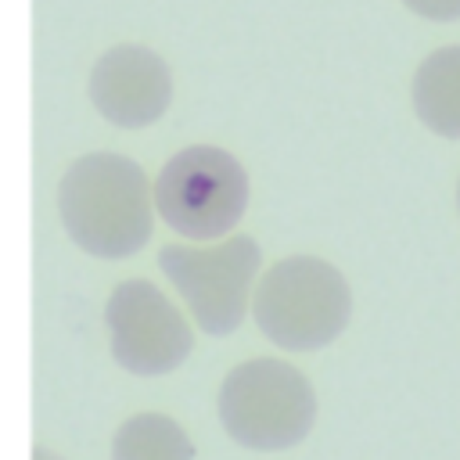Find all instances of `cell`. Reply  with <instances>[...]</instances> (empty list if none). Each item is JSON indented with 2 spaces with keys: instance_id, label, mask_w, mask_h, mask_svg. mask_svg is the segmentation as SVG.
<instances>
[{
  "instance_id": "8fae6325",
  "label": "cell",
  "mask_w": 460,
  "mask_h": 460,
  "mask_svg": "<svg viewBox=\"0 0 460 460\" xmlns=\"http://www.w3.org/2000/svg\"><path fill=\"white\" fill-rule=\"evenodd\" d=\"M32 460H65V456H58V453L47 449V446H32Z\"/></svg>"
},
{
  "instance_id": "7c38bea8",
  "label": "cell",
  "mask_w": 460,
  "mask_h": 460,
  "mask_svg": "<svg viewBox=\"0 0 460 460\" xmlns=\"http://www.w3.org/2000/svg\"><path fill=\"white\" fill-rule=\"evenodd\" d=\"M456 208H460V183H456Z\"/></svg>"
},
{
  "instance_id": "8992f818",
  "label": "cell",
  "mask_w": 460,
  "mask_h": 460,
  "mask_svg": "<svg viewBox=\"0 0 460 460\" xmlns=\"http://www.w3.org/2000/svg\"><path fill=\"white\" fill-rule=\"evenodd\" d=\"M111 356L137 377L176 370L194 349L190 320L151 280H122L104 302Z\"/></svg>"
},
{
  "instance_id": "7a4b0ae2",
  "label": "cell",
  "mask_w": 460,
  "mask_h": 460,
  "mask_svg": "<svg viewBox=\"0 0 460 460\" xmlns=\"http://www.w3.org/2000/svg\"><path fill=\"white\" fill-rule=\"evenodd\" d=\"M252 316L277 349L316 352L349 327L352 291L327 259L288 255L259 277Z\"/></svg>"
},
{
  "instance_id": "277c9868",
  "label": "cell",
  "mask_w": 460,
  "mask_h": 460,
  "mask_svg": "<svg viewBox=\"0 0 460 460\" xmlns=\"http://www.w3.org/2000/svg\"><path fill=\"white\" fill-rule=\"evenodd\" d=\"M155 208L187 241L226 237L248 208V172L230 151L190 144L162 165Z\"/></svg>"
},
{
  "instance_id": "6da1fadb",
  "label": "cell",
  "mask_w": 460,
  "mask_h": 460,
  "mask_svg": "<svg viewBox=\"0 0 460 460\" xmlns=\"http://www.w3.org/2000/svg\"><path fill=\"white\" fill-rule=\"evenodd\" d=\"M155 183L147 172L115 151L75 158L58 183V216L65 234L97 259H126L151 241Z\"/></svg>"
},
{
  "instance_id": "5b68a950",
  "label": "cell",
  "mask_w": 460,
  "mask_h": 460,
  "mask_svg": "<svg viewBox=\"0 0 460 460\" xmlns=\"http://www.w3.org/2000/svg\"><path fill=\"white\" fill-rule=\"evenodd\" d=\"M259 244L244 234H230L216 244H165L158 252L162 273L180 291L190 320L205 334H234L255 298Z\"/></svg>"
},
{
  "instance_id": "52a82bcc",
  "label": "cell",
  "mask_w": 460,
  "mask_h": 460,
  "mask_svg": "<svg viewBox=\"0 0 460 460\" xmlns=\"http://www.w3.org/2000/svg\"><path fill=\"white\" fill-rule=\"evenodd\" d=\"M86 93L104 122L119 129H144L172 104V75L151 47L115 43L93 61Z\"/></svg>"
},
{
  "instance_id": "ba28073f",
  "label": "cell",
  "mask_w": 460,
  "mask_h": 460,
  "mask_svg": "<svg viewBox=\"0 0 460 460\" xmlns=\"http://www.w3.org/2000/svg\"><path fill=\"white\" fill-rule=\"evenodd\" d=\"M413 111L446 140H460V43L431 50L413 72Z\"/></svg>"
},
{
  "instance_id": "3957f363",
  "label": "cell",
  "mask_w": 460,
  "mask_h": 460,
  "mask_svg": "<svg viewBox=\"0 0 460 460\" xmlns=\"http://www.w3.org/2000/svg\"><path fill=\"white\" fill-rule=\"evenodd\" d=\"M219 424L244 449L280 453L313 431L316 392L288 359H244L219 385Z\"/></svg>"
},
{
  "instance_id": "9c48e42d",
  "label": "cell",
  "mask_w": 460,
  "mask_h": 460,
  "mask_svg": "<svg viewBox=\"0 0 460 460\" xmlns=\"http://www.w3.org/2000/svg\"><path fill=\"white\" fill-rule=\"evenodd\" d=\"M111 460H194V442L172 417L144 410L115 428Z\"/></svg>"
},
{
  "instance_id": "30bf717a",
  "label": "cell",
  "mask_w": 460,
  "mask_h": 460,
  "mask_svg": "<svg viewBox=\"0 0 460 460\" xmlns=\"http://www.w3.org/2000/svg\"><path fill=\"white\" fill-rule=\"evenodd\" d=\"M402 4L428 22H456L460 18V0H402Z\"/></svg>"
}]
</instances>
